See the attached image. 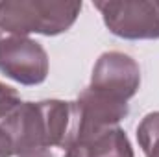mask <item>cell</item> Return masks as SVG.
Segmentation results:
<instances>
[{
	"label": "cell",
	"instance_id": "obj_1",
	"mask_svg": "<svg viewBox=\"0 0 159 157\" xmlns=\"http://www.w3.org/2000/svg\"><path fill=\"white\" fill-rule=\"evenodd\" d=\"M81 2L65 0H4L0 2V39L30 34L59 35L78 19Z\"/></svg>",
	"mask_w": 159,
	"mask_h": 157
},
{
	"label": "cell",
	"instance_id": "obj_2",
	"mask_svg": "<svg viewBox=\"0 0 159 157\" xmlns=\"http://www.w3.org/2000/svg\"><path fill=\"white\" fill-rule=\"evenodd\" d=\"M94 7L120 39H159V0H98Z\"/></svg>",
	"mask_w": 159,
	"mask_h": 157
},
{
	"label": "cell",
	"instance_id": "obj_3",
	"mask_svg": "<svg viewBox=\"0 0 159 157\" xmlns=\"http://www.w3.org/2000/svg\"><path fill=\"white\" fill-rule=\"evenodd\" d=\"M74 105H76L74 144H87L100 131L115 128L129 113L128 102L102 94L91 87H85L80 92Z\"/></svg>",
	"mask_w": 159,
	"mask_h": 157
},
{
	"label": "cell",
	"instance_id": "obj_4",
	"mask_svg": "<svg viewBox=\"0 0 159 157\" xmlns=\"http://www.w3.org/2000/svg\"><path fill=\"white\" fill-rule=\"evenodd\" d=\"M48 54L30 37L0 39V72L20 85H39L48 76Z\"/></svg>",
	"mask_w": 159,
	"mask_h": 157
},
{
	"label": "cell",
	"instance_id": "obj_5",
	"mask_svg": "<svg viewBox=\"0 0 159 157\" xmlns=\"http://www.w3.org/2000/svg\"><path fill=\"white\" fill-rule=\"evenodd\" d=\"M141 85L137 61L124 52H106L94 63L89 87L111 98L128 102Z\"/></svg>",
	"mask_w": 159,
	"mask_h": 157
},
{
	"label": "cell",
	"instance_id": "obj_6",
	"mask_svg": "<svg viewBox=\"0 0 159 157\" xmlns=\"http://www.w3.org/2000/svg\"><path fill=\"white\" fill-rule=\"evenodd\" d=\"M85 148L89 157H135L126 131L119 126L107 128L94 135Z\"/></svg>",
	"mask_w": 159,
	"mask_h": 157
},
{
	"label": "cell",
	"instance_id": "obj_7",
	"mask_svg": "<svg viewBox=\"0 0 159 157\" xmlns=\"http://www.w3.org/2000/svg\"><path fill=\"white\" fill-rule=\"evenodd\" d=\"M137 141L146 157H159V111L148 113L137 126Z\"/></svg>",
	"mask_w": 159,
	"mask_h": 157
},
{
	"label": "cell",
	"instance_id": "obj_8",
	"mask_svg": "<svg viewBox=\"0 0 159 157\" xmlns=\"http://www.w3.org/2000/svg\"><path fill=\"white\" fill-rule=\"evenodd\" d=\"M20 104L22 102H20L19 92L13 87L0 81V120H6Z\"/></svg>",
	"mask_w": 159,
	"mask_h": 157
},
{
	"label": "cell",
	"instance_id": "obj_9",
	"mask_svg": "<svg viewBox=\"0 0 159 157\" xmlns=\"http://www.w3.org/2000/svg\"><path fill=\"white\" fill-rule=\"evenodd\" d=\"M13 154V142L11 137L7 135V131L0 126V157H11Z\"/></svg>",
	"mask_w": 159,
	"mask_h": 157
},
{
	"label": "cell",
	"instance_id": "obj_10",
	"mask_svg": "<svg viewBox=\"0 0 159 157\" xmlns=\"http://www.w3.org/2000/svg\"><path fill=\"white\" fill-rule=\"evenodd\" d=\"M65 157H89V155H87L85 144H74V146L65 150Z\"/></svg>",
	"mask_w": 159,
	"mask_h": 157
},
{
	"label": "cell",
	"instance_id": "obj_11",
	"mask_svg": "<svg viewBox=\"0 0 159 157\" xmlns=\"http://www.w3.org/2000/svg\"><path fill=\"white\" fill-rule=\"evenodd\" d=\"M17 157H52L48 148H35V150H28V152H22Z\"/></svg>",
	"mask_w": 159,
	"mask_h": 157
}]
</instances>
